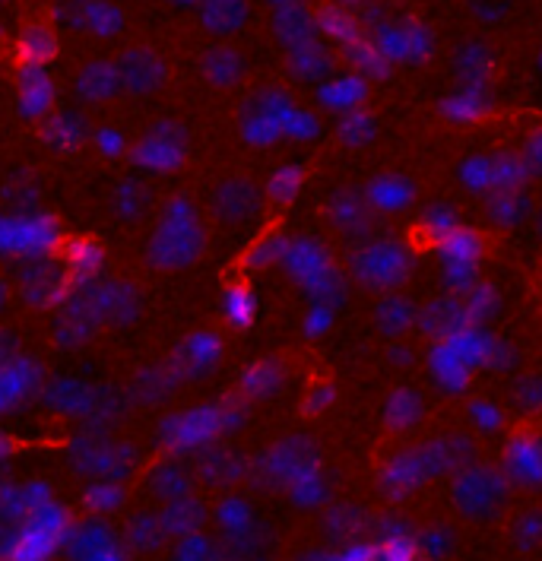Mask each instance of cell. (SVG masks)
Here are the masks:
<instances>
[{"instance_id": "cell-1", "label": "cell", "mask_w": 542, "mask_h": 561, "mask_svg": "<svg viewBox=\"0 0 542 561\" xmlns=\"http://www.w3.org/2000/svg\"><path fill=\"white\" fill-rule=\"evenodd\" d=\"M504 498H508V482L501 473L485 470V466L463 470L454 482V504L466 517H489L501 508Z\"/></svg>"}, {"instance_id": "cell-2", "label": "cell", "mask_w": 542, "mask_h": 561, "mask_svg": "<svg viewBox=\"0 0 542 561\" xmlns=\"http://www.w3.org/2000/svg\"><path fill=\"white\" fill-rule=\"evenodd\" d=\"M508 473L523 489H542V441L517 438L508 447Z\"/></svg>"}, {"instance_id": "cell-3", "label": "cell", "mask_w": 542, "mask_h": 561, "mask_svg": "<svg viewBox=\"0 0 542 561\" xmlns=\"http://www.w3.org/2000/svg\"><path fill=\"white\" fill-rule=\"evenodd\" d=\"M428 476L432 473H428V466H425L419 451L400 454L397 460H390L387 470H384V492L394 495V498H403L409 492H416Z\"/></svg>"}, {"instance_id": "cell-4", "label": "cell", "mask_w": 542, "mask_h": 561, "mask_svg": "<svg viewBox=\"0 0 542 561\" xmlns=\"http://www.w3.org/2000/svg\"><path fill=\"white\" fill-rule=\"evenodd\" d=\"M454 549V536L447 527H432V530H422L416 539V552L428 561H441L447 558Z\"/></svg>"}, {"instance_id": "cell-5", "label": "cell", "mask_w": 542, "mask_h": 561, "mask_svg": "<svg viewBox=\"0 0 542 561\" xmlns=\"http://www.w3.org/2000/svg\"><path fill=\"white\" fill-rule=\"evenodd\" d=\"M422 416V400L416 394H397L394 400H387V422L394 428H409L416 425Z\"/></svg>"}, {"instance_id": "cell-6", "label": "cell", "mask_w": 542, "mask_h": 561, "mask_svg": "<svg viewBox=\"0 0 542 561\" xmlns=\"http://www.w3.org/2000/svg\"><path fill=\"white\" fill-rule=\"evenodd\" d=\"M362 527V514L352 508V504H336V508L327 514V530L340 539H349L355 536Z\"/></svg>"}, {"instance_id": "cell-7", "label": "cell", "mask_w": 542, "mask_h": 561, "mask_svg": "<svg viewBox=\"0 0 542 561\" xmlns=\"http://www.w3.org/2000/svg\"><path fill=\"white\" fill-rule=\"evenodd\" d=\"M20 48H26L29 58L42 61V58H51V48H54V42H51V35H48V32L29 29V32L23 35V39H20Z\"/></svg>"}, {"instance_id": "cell-8", "label": "cell", "mask_w": 542, "mask_h": 561, "mask_svg": "<svg viewBox=\"0 0 542 561\" xmlns=\"http://www.w3.org/2000/svg\"><path fill=\"white\" fill-rule=\"evenodd\" d=\"M514 533H517V539H520V546H533V542L542 539V517H539V514L520 517L517 527H514Z\"/></svg>"}, {"instance_id": "cell-9", "label": "cell", "mask_w": 542, "mask_h": 561, "mask_svg": "<svg viewBox=\"0 0 542 561\" xmlns=\"http://www.w3.org/2000/svg\"><path fill=\"white\" fill-rule=\"evenodd\" d=\"M539 378H530V384L520 390V403H523V409H539L542 406V384H536Z\"/></svg>"}, {"instance_id": "cell-10", "label": "cell", "mask_w": 542, "mask_h": 561, "mask_svg": "<svg viewBox=\"0 0 542 561\" xmlns=\"http://www.w3.org/2000/svg\"><path fill=\"white\" fill-rule=\"evenodd\" d=\"M479 409H476V422L482 425V428H495L501 419H498V413H495V409H482V403H476Z\"/></svg>"}]
</instances>
